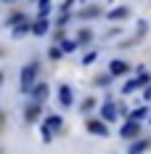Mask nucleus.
Returning <instances> with one entry per match:
<instances>
[{"label":"nucleus","mask_w":151,"mask_h":154,"mask_svg":"<svg viewBox=\"0 0 151 154\" xmlns=\"http://www.w3.org/2000/svg\"><path fill=\"white\" fill-rule=\"evenodd\" d=\"M37 61H29L24 64V69L19 72V91L21 93H32L35 88H37Z\"/></svg>","instance_id":"1"},{"label":"nucleus","mask_w":151,"mask_h":154,"mask_svg":"<svg viewBox=\"0 0 151 154\" xmlns=\"http://www.w3.org/2000/svg\"><path fill=\"white\" fill-rule=\"evenodd\" d=\"M140 85L149 88V85H151V77L149 75H140V77H135V80H127V82L122 85V93H133V91H138Z\"/></svg>","instance_id":"2"},{"label":"nucleus","mask_w":151,"mask_h":154,"mask_svg":"<svg viewBox=\"0 0 151 154\" xmlns=\"http://www.w3.org/2000/svg\"><path fill=\"white\" fill-rule=\"evenodd\" d=\"M127 69H130V64L122 61V59H111V61H109V75H111V77L127 75Z\"/></svg>","instance_id":"3"},{"label":"nucleus","mask_w":151,"mask_h":154,"mask_svg":"<svg viewBox=\"0 0 151 154\" xmlns=\"http://www.w3.org/2000/svg\"><path fill=\"white\" fill-rule=\"evenodd\" d=\"M138 133H140V122H133V120H127V122L119 128V136H122V138H135Z\"/></svg>","instance_id":"4"},{"label":"nucleus","mask_w":151,"mask_h":154,"mask_svg":"<svg viewBox=\"0 0 151 154\" xmlns=\"http://www.w3.org/2000/svg\"><path fill=\"white\" fill-rule=\"evenodd\" d=\"M61 125H64V120H61V114H48V117H45V122L40 125V128L50 133V130H61Z\"/></svg>","instance_id":"5"},{"label":"nucleus","mask_w":151,"mask_h":154,"mask_svg":"<svg viewBox=\"0 0 151 154\" xmlns=\"http://www.w3.org/2000/svg\"><path fill=\"white\" fill-rule=\"evenodd\" d=\"M88 130H90L93 136H109V128H106V122L104 120H93V122H88Z\"/></svg>","instance_id":"6"},{"label":"nucleus","mask_w":151,"mask_h":154,"mask_svg":"<svg viewBox=\"0 0 151 154\" xmlns=\"http://www.w3.org/2000/svg\"><path fill=\"white\" fill-rule=\"evenodd\" d=\"M72 101H74L72 88H69V85H61V88H59V104H61V106H72Z\"/></svg>","instance_id":"7"},{"label":"nucleus","mask_w":151,"mask_h":154,"mask_svg":"<svg viewBox=\"0 0 151 154\" xmlns=\"http://www.w3.org/2000/svg\"><path fill=\"white\" fill-rule=\"evenodd\" d=\"M101 117H104V122H114L117 120V109L111 101H104V106H101Z\"/></svg>","instance_id":"8"},{"label":"nucleus","mask_w":151,"mask_h":154,"mask_svg":"<svg viewBox=\"0 0 151 154\" xmlns=\"http://www.w3.org/2000/svg\"><path fill=\"white\" fill-rule=\"evenodd\" d=\"M125 16H130V8H127V5H117V8H111V11L106 14V19H109V21H117V19H125Z\"/></svg>","instance_id":"9"},{"label":"nucleus","mask_w":151,"mask_h":154,"mask_svg":"<svg viewBox=\"0 0 151 154\" xmlns=\"http://www.w3.org/2000/svg\"><path fill=\"white\" fill-rule=\"evenodd\" d=\"M48 29H50V21H48V19H37V21L32 24V32H35L37 37H43V35H48Z\"/></svg>","instance_id":"10"},{"label":"nucleus","mask_w":151,"mask_h":154,"mask_svg":"<svg viewBox=\"0 0 151 154\" xmlns=\"http://www.w3.org/2000/svg\"><path fill=\"white\" fill-rule=\"evenodd\" d=\"M48 96V85L45 82H37V88L32 91V98H35V104H43V98Z\"/></svg>","instance_id":"11"},{"label":"nucleus","mask_w":151,"mask_h":154,"mask_svg":"<svg viewBox=\"0 0 151 154\" xmlns=\"http://www.w3.org/2000/svg\"><path fill=\"white\" fill-rule=\"evenodd\" d=\"M149 117V106H140V109H133L130 112V120L133 122H140V120H146Z\"/></svg>","instance_id":"12"},{"label":"nucleus","mask_w":151,"mask_h":154,"mask_svg":"<svg viewBox=\"0 0 151 154\" xmlns=\"http://www.w3.org/2000/svg\"><path fill=\"white\" fill-rule=\"evenodd\" d=\"M146 149H149V141H135L133 149H130V154H140V152H146Z\"/></svg>","instance_id":"13"},{"label":"nucleus","mask_w":151,"mask_h":154,"mask_svg":"<svg viewBox=\"0 0 151 154\" xmlns=\"http://www.w3.org/2000/svg\"><path fill=\"white\" fill-rule=\"evenodd\" d=\"M77 45H80L77 40H64V43H61V51H64V53H72V51H77Z\"/></svg>","instance_id":"14"},{"label":"nucleus","mask_w":151,"mask_h":154,"mask_svg":"<svg viewBox=\"0 0 151 154\" xmlns=\"http://www.w3.org/2000/svg\"><path fill=\"white\" fill-rule=\"evenodd\" d=\"M48 11H50V3H40V5H37V19H45Z\"/></svg>","instance_id":"15"},{"label":"nucleus","mask_w":151,"mask_h":154,"mask_svg":"<svg viewBox=\"0 0 151 154\" xmlns=\"http://www.w3.org/2000/svg\"><path fill=\"white\" fill-rule=\"evenodd\" d=\"M98 14H101V8H95V5H90V8H85V11H82L80 16H82V19H88V16H98Z\"/></svg>","instance_id":"16"},{"label":"nucleus","mask_w":151,"mask_h":154,"mask_svg":"<svg viewBox=\"0 0 151 154\" xmlns=\"http://www.w3.org/2000/svg\"><path fill=\"white\" fill-rule=\"evenodd\" d=\"M61 56H64V51H61V45H56V48H50V59H53V61H59Z\"/></svg>","instance_id":"17"},{"label":"nucleus","mask_w":151,"mask_h":154,"mask_svg":"<svg viewBox=\"0 0 151 154\" xmlns=\"http://www.w3.org/2000/svg\"><path fill=\"white\" fill-rule=\"evenodd\" d=\"M88 40H90V29H82V32H80V43H82V45H85V43H88Z\"/></svg>","instance_id":"18"},{"label":"nucleus","mask_w":151,"mask_h":154,"mask_svg":"<svg viewBox=\"0 0 151 154\" xmlns=\"http://www.w3.org/2000/svg\"><path fill=\"white\" fill-rule=\"evenodd\" d=\"M95 56H98V53H95V51H90V53H85V59H82V64H90L93 59H95Z\"/></svg>","instance_id":"19"},{"label":"nucleus","mask_w":151,"mask_h":154,"mask_svg":"<svg viewBox=\"0 0 151 154\" xmlns=\"http://www.w3.org/2000/svg\"><path fill=\"white\" fill-rule=\"evenodd\" d=\"M143 98H146V101H151V85L146 88V91H143Z\"/></svg>","instance_id":"20"},{"label":"nucleus","mask_w":151,"mask_h":154,"mask_svg":"<svg viewBox=\"0 0 151 154\" xmlns=\"http://www.w3.org/2000/svg\"><path fill=\"white\" fill-rule=\"evenodd\" d=\"M0 80H3V72H0Z\"/></svg>","instance_id":"21"}]
</instances>
